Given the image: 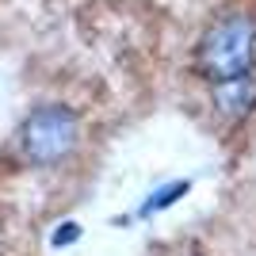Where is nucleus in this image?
Returning a JSON list of instances; mask_svg holds the SVG:
<instances>
[{
    "mask_svg": "<svg viewBox=\"0 0 256 256\" xmlns=\"http://www.w3.org/2000/svg\"><path fill=\"white\" fill-rule=\"evenodd\" d=\"M188 76L199 92L256 76V0H222L188 46Z\"/></svg>",
    "mask_w": 256,
    "mask_h": 256,
    "instance_id": "1",
    "label": "nucleus"
},
{
    "mask_svg": "<svg viewBox=\"0 0 256 256\" xmlns=\"http://www.w3.org/2000/svg\"><path fill=\"white\" fill-rule=\"evenodd\" d=\"M16 153L27 168L54 172L73 164L84 150V118L80 111L62 100H46L34 104L16 126Z\"/></svg>",
    "mask_w": 256,
    "mask_h": 256,
    "instance_id": "2",
    "label": "nucleus"
},
{
    "mask_svg": "<svg viewBox=\"0 0 256 256\" xmlns=\"http://www.w3.org/2000/svg\"><path fill=\"white\" fill-rule=\"evenodd\" d=\"M203 111L218 130H241L256 118V76L230 80V84L206 88L203 92Z\"/></svg>",
    "mask_w": 256,
    "mask_h": 256,
    "instance_id": "3",
    "label": "nucleus"
},
{
    "mask_svg": "<svg viewBox=\"0 0 256 256\" xmlns=\"http://www.w3.org/2000/svg\"><path fill=\"white\" fill-rule=\"evenodd\" d=\"M192 192V180L188 176H172V180H164V184H157L146 199H142L138 206H134V218H142V222H150V218H157V214H164V210H172V206L180 203L184 195Z\"/></svg>",
    "mask_w": 256,
    "mask_h": 256,
    "instance_id": "4",
    "label": "nucleus"
}]
</instances>
